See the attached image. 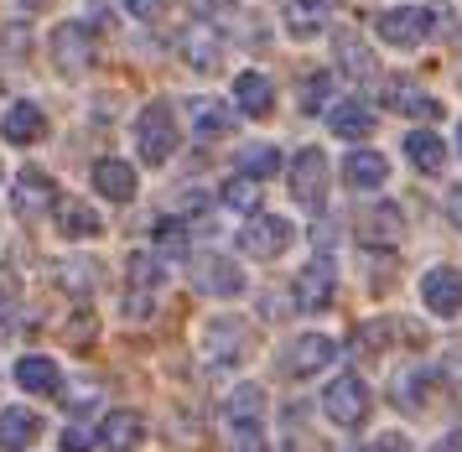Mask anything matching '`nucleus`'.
I'll return each instance as SVG.
<instances>
[{"mask_svg":"<svg viewBox=\"0 0 462 452\" xmlns=\"http://www.w3.org/2000/svg\"><path fill=\"white\" fill-rule=\"evenodd\" d=\"M224 432L229 452H265V391L260 385H234L229 406H224Z\"/></svg>","mask_w":462,"mask_h":452,"instance_id":"obj_1","label":"nucleus"},{"mask_svg":"<svg viewBox=\"0 0 462 452\" xmlns=\"http://www.w3.org/2000/svg\"><path fill=\"white\" fill-rule=\"evenodd\" d=\"M135 151L146 166H162L177 151V120H171V104H146L141 120H135Z\"/></svg>","mask_w":462,"mask_h":452,"instance_id":"obj_2","label":"nucleus"},{"mask_svg":"<svg viewBox=\"0 0 462 452\" xmlns=\"http://www.w3.org/2000/svg\"><path fill=\"white\" fill-rule=\"evenodd\" d=\"M291 198L307 213H322L328 208V156L317 146H301L291 162Z\"/></svg>","mask_w":462,"mask_h":452,"instance_id":"obj_3","label":"nucleus"},{"mask_svg":"<svg viewBox=\"0 0 462 452\" xmlns=\"http://www.w3.org/2000/svg\"><path fill=\"white\" fill-rule=\"evenodd\" d=\"M322 411H328V421H337L343 432L364 427V421H369V385H364L358 374H337L333 385H328V395H322Z\"/></svg>","mask_w":462,"mask_h":452,"instance_id":"obj_4","label":"nucleus"},{"mask_svg":"<svg viewBox=\"0 0 462 452\" xmlns=\"http://www.w3.org/2000/svg\"><path fill=\"white\" fill-rule=\"evenodd\" d=\"M431 26H437L431 5H395V11H384L374 21L379 42H390V47H420V42L431 37Z\"/></svg>","mask_w":462,"mask_h":452,"instance_id":"obj_5","label":"nucleus"},{"mask_svg":"<svg viewBox=\"0 0 462 452\" xmlns=\"http://www.w3.org/2000/svg\"><path fill=\"white\" fill-rule=\"evenodd\" d=\"M239 250L254 255V260H275V255L291 250V224L281 213H254L250 224L239 229Z\"/></svg>","mask_w":462,"mask_h":452,"instance_id":"obj_6","label":"nucleus"},{"mask_svg":"<svg viewBox=\"0 0 462 452\" xmlns=\"http://www.w3.org/2000/svg\"><path fill=\"white\" fill-rule=\"evenodd\" d=\"M337 297V266L333 255H312L307 266H301V276H296V307L307 312H328Z\"/></svg>","mask_w":462,"mask_h":452,"instance_id":"obj_7","label":"nucleus"},{"mask_svg":"<svg viewBox=\"0 0 462 452\" xmlns=\"http://www.w3.org/2000/svg\"><path fill=\"white\" fill-rule=\"evenodd\" d=\"M354 240L358 245H369V250H390L405 240V213H400L395 203H374V208H364L354 219Z\"/></svg>","mask_w":462,"mask_h":452,"instance_id":"obj_8","label":"nucleus"},{"mask_svg":"<svg viewBox=\"0 0 462 452\" xmlns=\"http://www.w3.org/2000/svg\"><path fill=\"white\" fill-rule=\"evenodd\" d=\"M420 302L431 317H462V270L437 266L420 276Z\"/></svg>","mask_w":462,"mask_h":452,"instance_id":"obj_9","label":"nucleus"},{"mask_svg":"<svg viewBox=\"0 0 462 452\" xmlns=\"http://www.w3.org/2000/svg\"><path fill=\"white\" fill-rule=\"evenodd\" d=\"M11 208L26 213V219L58 208V183H52L47 172H37V166H26V172H16V183H11Z\"/></svg>","mask_w":462,"mask_h":452,"instance_id":"obj_10","label":"nucleus"},{"mask_svg":"<svg viewBox=\"0 0 462 452\" xmlns=\"http://www.w3.org/2000/svg\"><path fill=\"white\" fill-rule=\"evenodd\" d=\"M52 62H58L63 73H84L88 62H94V37H88L84 21H63V26L52 32Z\"/></svg>","mask_w":462,"mask_h":452,"instance_id":"obj_11","label":"nucleus"},{"mask_svg":"<svg viewBox=\"0 0 462 452\" xmlns=\"http://www.w3.org/2000/svg\"><path fill=\"white\" fill-rule=\"evenodd\" d=\"M182 58L192 62V68H218L224 62V32L213 26V21H192V26H182Z\"/></svg>","mask_w":462,"mask_h":452,"instance_id":"obj_12","label":"nucleus"},{"mask_svg":"<svg viewBox=\"0 0 462 452\" xmlns=\"http://www.w3.org/2000/svg\"><path fill=\"white\" fill-rule=\"evenodd\" d=\"M337 359V338H328V333H307V338H296L291 353H286V370L291 374H317L328 370Z\"/></svg>","mask_w":462,"mask_h":452,"instance_id":"obj_13","label":"nucleus"},{"mask_svg":"<svg viewBox=\"0 0 462 452\" xmlns=\"http://www.w3.org/2000/svg\"><path fill=\"white\" fill-rule=\"evenodd\" d=\"M141 437H146V421L135 411H109L105 421H99V447L105 452H135Z\"/></svg>","mask_w":462,"mask_h":452,"instance_id":"obj_14","label":"nucleus"},{"mask_svg":"<svg viewBox=\"0 0 462 452\" xmlns=\"http://www.w3.org/2000/svg\"><path fill=\"white\" fill-rule=\"evenodd\" d=\"M88 177H94V187L105 193L109 203H125V198H135V166L120 162V156H99Z\"/></svg>","mask_w":462,"mask_h":452,"instance_id":"obj_15","label":"nucleus"},{"mask_svg":"<svg viewBox=\"0 0 462 452\" xmlns=\"http://www.w3.org/2000/svg\"><path fill=\"white\" fill-rule=\"evenodd\" d=\"M37 437H42V416L37 411H16V406L0 411V452H26Z\"/></svg>","mask_w":462,"mask_h":452,"instance_id":"obj_16","label":"nucleus"},{"mask_svg":"<svg viewBox=\"0 0 462 452\" xmlns=\"http://www.w3.org/2000/svg\"><path fill=\"white\" fill-rule=\"evenodd\" d=\"M328 130L343 136V141H364V136L374 130V109H369L364 99H343V104L328 109Z\"/></svg>","mask_w":462,"mask_h":452,"instance_id":"obj_17","label":"nucleus"},{"mask_svg":"<svg viewBox=\"0 0 462 452\" xmlns=\"http://www.w3.org/2000/svg\"><path fill=\"white\" fill-rule=\"evenodd\" d=\"M384 177H390V162L379 151H348V162H343V183L348 187L374 193V187H384Z\"/></svg>","mask_w":462,"mask_h":452,"instance_id":"obj_18","label":"nucleus"},{"mask_svg":"<svg viewBox=\"0 0 462 452\" xmlns=\"http://www.w3.org/2000/svg\"><path fill=\"white\" fill-rule=\"evenodd\" d=\"M384 104L395 109V115H416V120H441V104L426 94V89H416V83H390L384 89Z\"/></svg>","mask_w":462,"mask_h":452,"instance_id":"obj_19","label":"nucleus"},{"mask_svg":"<svg viewBox=\"0 0 462 452\" xmlns=\"http://www.w3.org/2000/svg\"><path fill=\"white\" fill-rule=\"evenodd\" d=\"M234 104H239L245 115H254V120H265L275 109L271 79H265V73H239V79H234Z\"/></svg>","mask_w":462,"mask_h":452,"instance_id":"obj_20","label":"nucleus"},{"mask_svg":"<svg viewBox=\"0 0 462 452\" xmlns=\"http://www.w3.org/2000/svg\"><path fill=\"white\" fill-rule=\"evenodd\" d=\"M16 385L32 395H58L63 391V374H58V364L52 359H42V353H26L22 364H16Z\"/></svg>","mask_w":462,"mask_h":452,"instance_id":"obj_21","label":"nucleus"},{"mask_svg":"<svg viewBox=\"0 0 462 452\" xmlns=\"http://www.w3.org/2000/svg\"><path fill=\"white\" fill-rule=\"evenodd\" d=\"M42 130H47V120H42V109L37 104H11L5 109V141L11 146H37L42 141Z\"/></svg>","mask_w":462,"mask_h":452,"instance_id":"obj_22","label":"nucleus"},{"mask_svg":"<svg viewBox=\"0 0 462 452\" xmlns=\"http://www.w3.org/2000/svg\"><path fill=\"white\" fill-rule=\"evenodd\" d=\"M156 287H162V260L156 255H135L130 260V312H151V297H156Z\"/></svg>","mask_w":462,"mask_h":452,"instance_id":"obj_23","label":"nucleus"},{"mask_svg":"<svg viewBox=\"0 0 462 452\" xmlns=\"http://www.w3.org/2000/svg\"><path fill=\"white\" fill-rule=\"evenodd\" d=\"M281 16H286V32L291 37H317L328 26V0H286Z\"/></svg>","mask_w":462,"mask_h":452,"instance_id":"obj_24","label":"nucleus"},{"mask_svg":"<svg viewBox=\"0 0 462 452\" xmlns=\"http://www.w3.org/2000/svg\"><path fill=\"white\" fill-rule=\"evenodd\" d=\"M188 115H192V130H198L203 141H218V136H229L234 130V115L218 99H192Z\"/></svg>","mask_w":462,"mask_h":452,"instance_id":"obj_25","label":"nucleus"},{"mask_svg":"<svg viewBox=\"0 0 462 452\" xmlns=\"http://www.w3.org/2000/svg\"><path fill=\"white\" fill-rule=\"evenodd\" d=\"M405 156L416 162V172H441V166H447V141H441L437 130H411Z\"/></svg>","mask_w":462,"mask_h":452,"instance_id":"obj_26","label":"nucleus"},{"mask_svg":"<svg viewBox=\"0 0 462 452\" xmlns=\"http://www.w3.org/2000/svg\"><path fill=\"white\" fill-rule=\"evenodd\" d=\"M260 198H265V183H254V177H245V172H239V177H229V183H224V193H218V203L224 208H234V213H260Z\"/></svg>","mask_w":462,"mask_h":452,"instance_id":"obj_27","label":"nucleus"},{"mask_svg":"<svg viewBox=\"0 0 462 452\" xmlns=\"http://www.w3.org/2000/svg\"><path fill=\"white\" fill-rule=\"evenodd\" d=\"M239 172H245V177H254V183H271L275 172H281V151H275V146H265V141L245 146V151H239Z\"/></svg>","mask_w":462,"mask_h":452,"instance_id":"obj_28","label":"nucleus"},{"mask_svg":"<svg viewBox=\"0 0 462 452\" xmlns=\"http://www.w3.org/2000/svg\"><path fill=\"white\" fill-rule=\"evenodd\" d=\"M203 281H208V291H218V297H239V291H245V270L234 266V260H224V255H213L208 266H203Z\"/></svg>","mask_w":462,"mask_h":452,"instance_id":"obj_29","label":"nucleus"},{"mask_svg":"<svg viewBox=\"0 0 462 452\" xmlns=\"http://www.w3.org/2000/svg\"><path fill=\"white\" fill-rule=\"evenodd\" d=\"M58 229H63L68 240H88V234H99V229H105V219H99L88 203H68L63 219H58Z\"/></svg>","mask_w":462,"mask_h":452,"instance_id":"obj_30","label":"nucleus"},{"mask_svg":"<svg viewBox=\"0 0 462 452\" xmlns=\"http://www.w3.org/2000/svg\"><path fill=\"white\" fill-rule=\"evenodd\" d=\"M337 62H343L354 79H369V73H374V58L364 52V42H358L354 32H343V37H337Z\"/></svg>","mask_w":462,"mask_h":452,"instance_id":"obj_31","label":"nucleus"},{"mask_svg":"<svg viewBox=\"0 0 462 452\" xmlns=\"http://www.w3.org/2000/svg\"><path fill=\"white\" fill-rule=\"evenodd\" d=\"M239 338H245L239 323H213V328H208V353H213V359H239V353H245Z\"/></svg>","mask_w":462,"mask_h":452,"instance_id":"obj_32","label":"nucleus"},{"mask_svg":"<svg viewBox=\"0 0 462 452\" xmlns=\"http://www.w3.org/2000/svg\"><path fill=\"white\" fill-rule=\"evenodd\" d=\"M333 73L328 68H317V73H307V83H301V109L307 115H317V109H328V99H333Z\"/></svg>","mask_w":462,"mask_h":452,"instance_id":"obj_33","label":"nucleus"},{"mask_svg":"<svg viewBox=\"0 0 462 452\" xmlns=\"http://www.w3.org/2000/svg\"><path fill=\"white\" fill-rule=\"evenodd\" d=\"M156 245L167 250V255H188V224L182 219H162L156 224Z\"/></svg>","mask_w":462,"mask_h":452,"instance_id":"obj_34","label":"nucleus"},{"mask_svg":"<svg viewBox=\"0 0 462 452\" xmlns=\"http://www.w3.org/2000/svg\"><path fill=\"white\" fill-rule=\"evenodd\" d=\"M16 297H22V281H16V270L0 266V317H11V312H16Z\"/></svg>","mask_w":462,"mask_h":452,"instance_id":"obj_35","label":"nucleus"},{"mask_svg":"<svg viewBox=\"0 0 462 452\" xmlns=\"http://www.w3.org/2000/svg\"><path fill=\"white\" fill-rule=\"evenodd\" d=\"M94 442H99V421L94 427H68L63 432V452H88Z\"/></svg>","mask_w":462,"mask_h":452,"instance_id":"obj_36","label":"nucleus"},{"mask_svg":"<svg viewBox=\"0 0 462 452\" xmlns=\"http://www.w3.org/2000/svg\"><path fill=\"white\" fill-rule=\"evenodd\" d=\"M384 338H390V323H364L358 328V353H379Z\"/></svg>","mask_w":462,"mask_h":452,"instance_id":"obj_37","label":"nucleus"},{"mask_svg":"<svg viewBox=\"0 0 462 452\" xmlns=\"http://www.w3.org/2000/svg\"><path fill=\"white\" fill-rule=\"evenodd\" d=\"M426 385H431V374H426V370L405 374V385H400V400H405V406H420V391H426Z\"/></svg>","mask_w":462,"mask_h":452,"instance_id":"obj_38","label":"nucleus"},{"mask_svg":"<svg viewBox=\"0 0 462 452\" xmlns=\"http://www.w3.org/2000/svg\"><path fill=\"white\" fill-rule=\"evenodd\" d=\"M162 5H167V0H125V11L130 16H141V21H156L162 16Z\"/></svg>","mask_w":462,"mask_h":452,"instance_id":"obj_39","label":"nucleus"},{"mask_svg":"<svg viewBox=\"0 0 462 452\" xmlns=\"http://www.w3.org/2000/svg\"><path fill=\"white\" fill-rule=\"evenodd\" d=\"M26 47H32V32H26V26H5V52H16V58H22Z\"/></svg>","mask_w":462,"mask_h":452,"instance_id":"obj_40","label":"nucleus"},{"mask_svg":"<svg viewBox=\"0 0 462 452\" xmlns=\"http://www.w3.org/2000/svg\"><path fill=\"white\" fill-rule=\"evenodd\" d=\"M374 452H411V442H405L400 432H384V437L374 442Z\"/></svg>","mask_w":462,"mask_h":452,"instance_id":"obj_41","label":"nucleus"},{"mask_svg":"<svg viewBox=\"0 0 462 452\" xmlns=\"http://www.w3.org/2000/svg\"><path fill=\"white\" fill-rule=\"evenodd\" d=\"M447 219L462 229V187H452V193H447Z\"/></svg>","mask_w":462,"mask_h":452,"instance_id":"obj_42","label":"nucleus"},{"mask_svg":"<svg viewBox=\"0 0 462 452\" xmlns=\"http://www.w3.org/2000/svg\"><path fill=\"white\" fill-rule=\"evenodd\" d=\"M431 452H462V432H447V437H441V442H437Z\"/></svg>","mask_w":462,"mask_h":452,"instance_id":"obj_43","label":"nucleus"},{"mask_svg":"<svg viewBox=\"0 0 462 452\" xmlns=\"http://www.w3.org/2000/svg\"><path fill=\"white\" fill-rule=\"evenodd\" d=\"M208 11H234V0H208Z\"/></svg>","mask_w":462,"mask_h":452,"instance_id":"obj_44","label":"nucleus"},{"mask_svg":"<svg viewBox=\"0 0 462 452\" xmlns=\"http://www.w3.org/2000/svg\"><path fill=\"white\" fill-rule=\"evenodd\" d=\"M333 452H358V447H333Z\"/></svg>","mask_w":462,"mask_h":452,"instance_id":"obj_45","label":"nucleus"},{"mask_svg":"<svg viewBox=\"0 0 462 452\" xmlns=\"http://www.w3.org/2000/svg\"><path fill=\"white\" fill-rule=\"evenodd\" d=\"M457 151H462V130H457Z\"/></svg>","mask_w":462,"mask_h":452,"instance_id":"obj_46","label":"nucleus"}]
</instances>
